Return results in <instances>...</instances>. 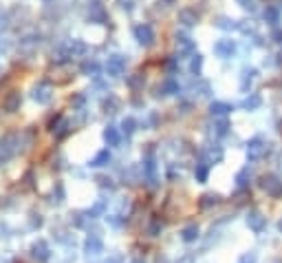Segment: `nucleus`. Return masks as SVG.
<instances>
[{
  "label": "nucleus",
  "instance_id": "1",
  "mask_svg": "<svg viewBox=\"0 0 282 263\" xmlns=\"http://www.w3.org/2000/svg\"><path fill=\"white\" fill-rule=\"evenodd\" d=\"M262 188L271 197H282V182L278 177H273V175H269V177L262 179Z\"/></svg>",
  "mask_w": 282,
  "mask_h": 263
},
{
  "label": "nucleus",
  "instance_id": "2",
  "mask_svg": "<svg viewBox=\"0 0 282 263\" xmlns=\"http://www.w3.org/2000/svg\"><path fill=\"white\" fill-rule=\"evenodd\" d=\"M135 36H137V40H139L141 45H145V47H150L154 42V31H152L150 25H139V27L135 29Z\"/></svg>",
  "mask_w": 282,
  "mask_h": 263
},
{
  "label": "nucleus",
  "instance_id": "3",
  "mask_svg": "<svg viewBox=\"0 0 282 263\" xmlns=\"http://www.w3.org/2000/svg\"><path fill=\"white\" fill-rule=\"evenodd\" d=\"M20 104H22L20 91H9V95L4 98V102H2V108H4L7 113H16L18 108H20Z\"/></svg>",
  "mask_w": 282,
  "mask_h": 263
},
{
  "label": "nucleus",
  "instance_id": "4",
  "mask_svg": "<svg viewBox=\"0 0 282 263\" xmlns=\"http://www.w3.org/2000/svg\"><path fill=\"white\" fill-rule=\"evenodd\" d=\"M51 98H53V93H51V86H48L47 82H42V84H38L33 89V100L38 104H48Z\"/></svg>",
  "mask_w": 282,
  "mask_h": 263
},
{
  "label": "nucleus",
  "instance_id": "5",
  "mask_svg": "<svg viewBox=\"0 0 282 263\" xmlns=\"http://www.w3.org/2000/svg\"><path fill=\"white\" fill-rule=\"evenodd\" d=\"M84 250H86L88 257H95V254L104 252V243H101V239L97 235H88L86 243H84Z\"/></svg>",
  "mask_w": 282,
  "mask_h": 263
},
{
  "label": "nucleus",
  "instance_id": "6",
  "mask_svg": "<svg viewBox=\"0 0 282 263\" xmlns=\"http://www.w3.org/2000/svg\"><path fill=\"white\" fill-rule=\"evenodd\" d=\"M31 257L38 259V261H47V259L51 257V250H48L47 241L40 239L38 243H33V248H31Z\"/></svg>",
  "mask_w": 282,
  "mask_h": 263
},
{
  "label": "nucleus",
  "instance_id": "7",
  "mask_svg": "<svg viewBox=\"0 0 282 263\" xmlns=\"http://www.w3.org/2000/svg\"><path fill=\"white\" fill-rule=\"evenodd\" d=\"M247 226H249L254 232H262L264 226H267V219H264L260 212H249L247 214Z\"/></svg>",
  "mask_w": 282,
  "mask_h": 263
},
{
  "label": "nucleus",
  "instance_id": "8",
  "mask_svg": "<svg viewBox=\"0 0 282 263\" xmlns=\"http://www.w3.org/2000/svg\"><path fill=\"white\" fill-rule=\"evenodd\" d=\"M181 239H183L185 243H192V241H196L198 239V228L196 226L183 228V232H181Z\"/></svg>",
  "mask_w": 282,
  "mask_h": 263
},
{
  "label": "nucleus",
  "instance_id": "9",
  "mask_svg": "<svg viewBox=\"0 0 282 263\" xmlns=\"http://www.w3.org/2000/svg\"><path fill=\"white\" fill-rule=\"evenodd\" d=\"M104 139L108 142V146H117L119 144V133L115 126H108V129L104 131Z\"/></svg>",
  "mask_w": 282,
  "mask_h": 263
},
{
  "label": "nucleus",
  "instance_id": "10",
  "mask_svg": "<svg viewBox=\"0 0 282 263\" xmlns=\"http://www.w3.org/2000/svg\"><path fill=\"white\" fill-rule=\"evenodd\" d=\"M121 67H123L121 55H113V58H108V71L110 73H115V76H117V73L121 71Z\"/></svg>",
  "mask_w": 282,
  "mask_h": 263
},
{
  "label": "nucleus",
  "instance_id": "11",
  "mask_svg": "<svg viewBox=\"0 0 282 263\" xmlns=\"http://www.w3.org/2000/svg\"><path fill=\"white\" fill-rule=\"evenodd\" d=\"M108 161H110V153H108V151H101V153H97V157L91 161V166L99 168V166H106Z\"/></svg>",
  "mask_w": 282,
  "mask_h": 263
},
{
  "label": "nucleus",
  "instance_id": "12",
  "mask_svg": "<svg viewBox=\"0 0 282 263\" xmlns=\"http://www.w3.org/2000/svg\"><path fill=\"white\" fill-rule=\"evenodd\" d=\"M260 155H262V144L256 139V142L249 146V157H251V159H256V157H260Z\"/></svg>",
  "mask_w": 282,
  "mask_h": 263
},
{
  "label": "nucleus",
  "instance_id": "13",
  "mask_svg": "<svg viewBox=\"0 0 282 263\" xmlns=\"http://www.w3.org/2000/svg\"><path fill=\"white\" fill-rule=\"evenodd\" d=\"M216 204H218V197H216V195L201 197V208H210V206H216Z\"/></svg>",
  "mask_w": 282,
  "mask_h": 263
},
{
  "label": "nucleus",
  "instance_id": "14",
  "mask_svg": "<svg viewBox=\"0 0 282 263\" xmlns=\"http://www.w3.org/2000/svg\"><path fill=\"white\" fill-rule=\"evenodd\" d=\"M238 263H258V254L256 252H247L238 259Z\"/></svg>",
  "mask_w": 282,
  "mask_h": 263
},
{
  "label": "nucleus",
  "instance_id": "15",
  "mask_svg": "<svg viewBox=\"0 0 282 263\" xmlns=\"http://www.w3.org/2000/svg\"><path fill=\"white\" fill-rule=\"evenodd\" d=\"M196 177H198V182H205V179H207V164H198L196 166Z\"/></svg>",
  "mask_w": 282,
  "mask_h": 263
},
{
  "label": "nucleus",
  "instance_id": "16",
  "mask_svg": "<svg viewBox=\"0 0 282 263\" xmlns=\"http://www.w3.org/2000/svg\"><path fill=\"white\" fill-rule=\"evenodd\" d=\"M132 131H135V120H130V117H128V120H123V133L130 135Z\"/></svg>",
  "mask_w": 282,
  "mask_h": 263
},
{
  "label": "nucleus",
  "instance_id": "17",
  "mask_svg": "<svg viewBox=\"0 0 282 263\" xmlns=\"http://www.w3.org/2000/svg\"><path fill=\"white\" fill-rule=\"evenodd\" d=\"M82 71L84 73H95L97 71V64L95 62H84L82 64Z\"/></svg>",
  "mask_w": 282,
  "mask_h": 263
},
{
  "label": "nucleus",
  "instance_id": "18",
  "mask_svg": "<svg viewBox=\"0 0 282 263\" xmlns=\"http://www.w3.org/2000/svg\"><path fill=\"white\" fill-rule=\"evenodd\" d=\"M181 20H185V25H194V23H196V18H192V14H189V11H181Z\"/></svg>",
  "mask_w": 282,
  "mask_h": 263
},
{
  "label": "nucleus",
  "instance_id": "19",
  "mask_svg": "<svg viewBox=\"0 0 282 263\" xmlns=\"http://www.w3.org/2000/svg\"><path fill=\"white\" fill-rule=\"evenodd\" d=\"M42 226V217L40 214H31V228H40Z\"/></svg>",
  "mask_w": 282,
  "mask_h": 263
},
{
  "label": "nucleus",
  "instance_id": "20",
  "mask_svg": "<svg viewBox=\"0 0 282 263\" xmlns=\"http://www.w3.org/2000/svg\"><path fill=\"white\" fill-rule=\"evenodd\" d=\"M179 263H194V257H192V254H189V257L181 259V261H179Z\"/></svg>",
  "mask_w": 282,
  "mask_h": 263
},
{
  "label": "nucleus",
  "instance_id": "21",
  "mask_svg": "<svg viewBox=\"0 0 282 263\" xmlns=\"http://www.w3.org/2000/svg\"><path fill=\"white\" fill-rule=\"evenodd\" d=\"M106 263H121V259H119V257H113V259H108Z\"/></svg>",
  "mask_w": 282,
  "mask_h": 263
},
{
  "label": "nucleus",
  "instance_id": "22",
  "mask_svg": "<svg viewBox=\"0 0 282 263\" xmlns=\"http://www.w3.org/2000/svg\"><path fill=\"white\" fill-rule=\"evenodd\" d=\"M130 263H143V259H132Z\"/></svg>",
  "mask_w": 282,
  "mask_h": 263
},
{
  "label": "nucleus",
  "instance_id": "23",
  "mask_svg": "<svg viewBox=\"0 0 282 263\" xmlns=\"http://www.w3.org/2000/svg\"><path fill=\"white\" fill-rule=\"evenodd\" d=\"M280 230H282V221H280Z\"/></svg>",
  "mask_w": 282,
  "mask_h": 263
},
{
  "label": "nucleus",
  "instance_id": "24",
  "mask_svg": "<svg viewBox=\"0 0 282 263\" xmlns=\"http://www.w3.org/2000/svg\"><path fill=\"white\" fill-rule=\"evenodd\" d=\"M44 2H51V0H44Z\"/></svg>",
  "mask_w": 282,
  "mask_h": 263
}]
</instances>
